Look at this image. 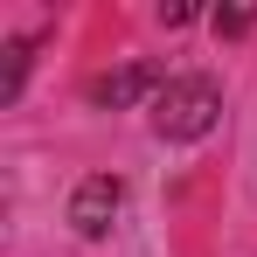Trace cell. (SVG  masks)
Returning <instances> with one entry per match:
<instances>
[{"label": "cell", "instance_id": "cell-1", "mask_svg": "<svg viewBox=\"0 0 257 257\" xmlns=\"http://www.w3.org/2000/svg\"><path fill=\"white\" fill-rule=\"evenodd\" d=\"M222 118V90L209 77H167V90L153 97V132L160 139H209Z\"/></svg>", "mask_w": 257, "mask_h": 257}, {"label": "cell", "instance_id": "cell-2", "mask_svg": "<svg viewBox=\"0 0 257 257\" xmlns=\"http://www.w3.org/2000/svg\"><path fill=\"white\" fill-rule=\"evenodd\" d=\"M118 209H125V181L118 174H90V181H77V195H70V229L77 236H104Z\"/></svg>", "mask_w": 257, "mask_h": 257}, {"label": "cell", "instance_id": "cell-3", "mask_svg": "<svg viewBox=\"0 0 257 257\" xmlns=\"http://www.w3.org/2000/svg\"><path fill=\"white\" fill-rule=\"evenodd\" d=\"M167 90V77L153 70V63H125V70H111V77H97L90 84V104H139V97H160Z\"/></svg>", "mask_w": 257, "mask_h": 257}, {"label": "cell", "instance_id": "cell-4", "mask_svg": "<svg viewBox=\"0 0 257 257\" xmlns=\"http://www.w3.org/2000/svg\"><path fill=\"white\" fill-rule=\"evenodd\" d=\"M28 56H35V35H14V42L0 49V104H14V97H21V77H28Z\"/></svg>", "mask_w": 257, "mask_h": 257}, {"label": "cell", "instance_id": "cell-5", "mask_svg": "<svg viewBox=\"0 0 257 257\" xmlns=\"http://www.w3.org/2000/svg\"><path fill=\"white\" fill-rule=\"evenodd\" d=\"M257 21V7H229V14H215V35H243Z\"/></svg>", "mask_w": 257, "mask_h": 257}, {"label": "cell", "instance_id": "cell-6", "mask_svg": "<svg viewBox=\"0 0 257 257\" xmlns=\"http://www.w3.org/2000/svg\"><path fill=\"white\" fill-rule=\"evenodd\" d=\"M160 21H167V28H188V21H195V7H188V0H174V7H160Z\"/></svg>", "mask_w": 257, "mask_h": 257}]
</instances>
